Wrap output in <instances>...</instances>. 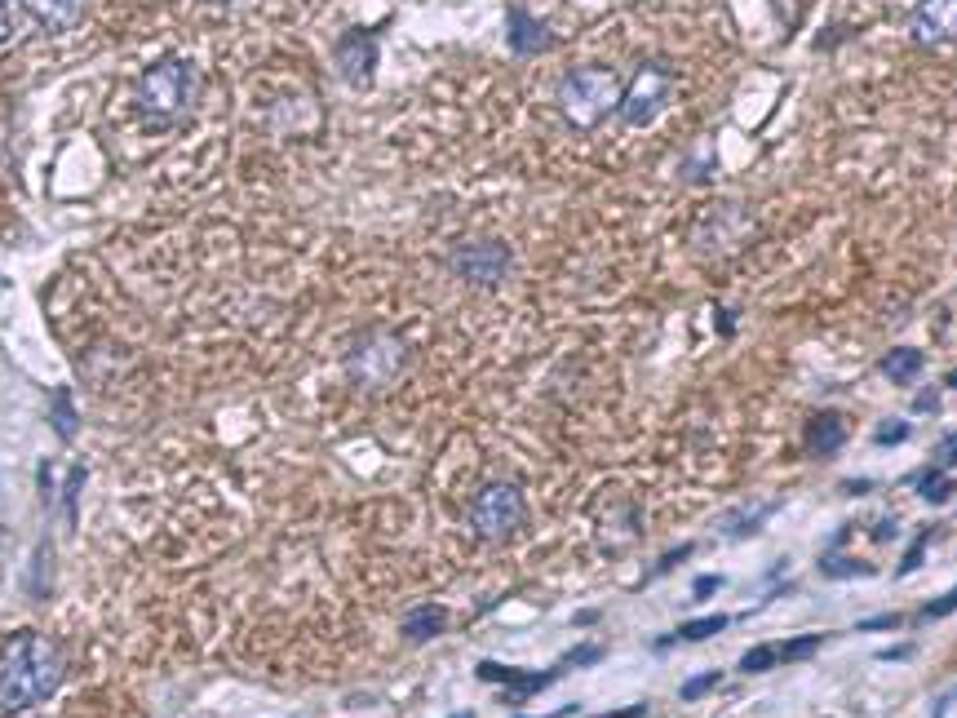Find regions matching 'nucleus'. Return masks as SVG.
I'll use <instances>...</instances> for the list:
<instances>
[{
    "label": "nucleus",
    "mask_w": 957,
    "mask_h": 718,
    "mask_svg": "<svg viewBox=\"0 0 957 718\" xmlns=\"http://www.w3.org/2000/svg\"><path fill=\"white\" fill-rule=\"evenodd\" d=\"M63 683V652L54 639L23 630L0 643V714H27Z\"/></svg>",
    "instance_id": "1"
},
{
    "label": "nucleus",
    "mask_w": 957,
    "mask_h": 718,
    "mask_svg": "<svg viewBox=\"0 0 957 718\" xmlns=\"http://www.w3.org/2000/svg\"><path fill=\"white\" fill-rule=\"evenodd\" d=\"M200 67L191 63V58H160V63H151L147 71L138 76V85H133V102H138V116L147 129H173L182 125V120L195 111V102H200Z\"/></svg>",
    "instance_id": "2"
},
{
    "label": "nucleus",
    "mask_w": 957,
    "mask_h": 718,
    "mask_svg": "<svg viewBox=\"0 0 957 718\" xmlns=\"http://www.w3.org/2000/svg\"><path fill=\"white\" fill-rule=\"evenodd\" d=\"M559 116L572 129H599L621 107V76L612 67H576L559 80Z\"/></svg>",
    "instance_id": "3"
},
{
    "label": "nucleus",
    "mask_w": 957,
    "mask_h": 718,
    "mask_svg": "<svg viewBox=\"0 0 957 718\" xmlns=\"http://www.w3.org/2000/svg\"><path fill=\"white\" fill-rule=\"evenodd\" d=\"M408 364V346L399 333H390V328H368V333H359L351 346H346V373H351L355 386H364V391H382L390 386L399 373H404Z\"/></svg>",
    "instance_id": "4"
},
{
    "label": "nucleus",
    "mask_w": 957,
    "mask_h": 718,
    "mask_svg": "<svg viewBox=\"0 0 957 718\" xmlns=\"http://www.w3.org/2000/svg\"><path fill=\"white\" fill-rule=\"evenodd\" d=\"M523 519H528V497H523V488L514 479L483 484L466 510V523L479 541H506L523 528Z\"/></svg>",
    "instance_id": "5"
},
{
    "label": "nucleus",
    "mask_w": 957,
    "mask_h": 718,
    "mask_svg": "<svg viewBox=\"0 0 957 718\" xmlns=\"http://www.w3.org/2000/svg\"><path fill=\"white\" fill-rule=\"evenodd\" d=\"M754 235V209L740 200H727L718 209H709L692 231V249L701 258H732L740 253V244Z\"/></svg>",
    "instance_id": "6"
},
{
    "label": "nucleus",
    "mask_w": 957,
    "mask_h": 718,
    "mask_svg": "<svg viewBox=\"0 0 957 718\" xmlns=\"http://www.w3.org/2000/svg\"><path fill=\"white\" fill-rule=\"evenodd\" d=\"M670 89H674V80H670V67L665 63H643L630 76V85L621 89V120L630 129H643V125H652L656 116H661V107L670 102Z\"/></svg>",
    "instance_id": "7"
},
{
    "label": "nucleus",
    "mask_w": 957,
    "mask_h": 718,
    "mask_svg": "<svg viewBox=\"0 0 957 718\" xmlns=\"http://www.w3.org/2000/svg\"><path fill=\"white\" fill-rule=\"evenodd\" d=\"M448 266L457 280L475 284V289H492V284H501L510 275L514 258L501 240H466L448 253Z\"/></svg>",
    "instance_id": "8"
},
{
    "label": "nucleus",
    "mask_w": 957,
    "mask_h": 718,
    "mask_svg": "<svg viewBox=\"0 0 957 718\" xmlns=\"http://www.w3.org/2000/svg\"><path fill=\"white\" fill-rule=\"evenodd\" d=\"M377 40L368 27H351L342 40H337V49H333V63L337 71H342V80L351 89H368L373 85V76H377Z\"/></svg>",
    "instance_id": "9"
},
{
    "label": "nucleus",
    "mask_w": 957,
    "mask_h": 718,
    "mask_svg": "<svg viewBox=\"0 0 957 718\" xmlns=\"http://www.w3.org/2000/svg\"><path fill=\"white\" fill-rule=\"evenodd\" d=\"M909 32L918 45H949V40H957V0H918L909 14Z\"/></svg>",
    "instance_id": "10"
},
{
    "label": "nucleus",
    "mask_w": 957,
    "mask_h": 718,
    "mask_svg": "<svg viewBox=\"0 0 957 718\" xmlns=\"http://www.w3.org/2000/svg\"><path fill=\"white\" fill-rule=\"evenodd\" d=\"M18 5H23V14L49 36L71 32V27H80L89 14V0H18Z\"/></svg>",
    "instance_id": "11"
},
{
    "label": "nucleus",
    "mask_w": 957,
    "mask_h": 718,
    "mask_svg": "<svg viewBox=\"0 0 957 718\" xmlns=\"http://www.w3.org/2000/svg\"><path fill=\"white\" fill-rule=\"evenodd\" d=\"M506 40H510V49L514 54H545V49L554 45V32L541 23V18H532L523 5H510L506 9Z\"/></svg>",
    "instance_id": "12"
},
{
    "label": "nucleus",
    "mask_w": 957,
    "mask_h": 718,
    "mask_svg": "<svg viewBox=\"0 0 957 718\" xmlns=\"http://www.w3.org/2000/svg\"><path fill=\"white\" fill-rule=\"evenodd\" d=\"M842 444H847V417H842V413L825 408V413H816L807 422V448H811V453L833 457Z\"/></svg>",
    "instance_id": "13"
},
{
    "label": "nucleus",
    "mask_w": 957,
    "mask_h": 718,
    "mask_svg": "<svg viewBox=\"0 0 957 718\" xmlns=\"http://www.w3.org/2000/svg\"><path fill=\"white\" fill-rule=\"evenodd\" d=\"M444 630H448V612L439 608V603H421V608H413L404 621H399V634H404L408 643H430Z\"/></svg>",
    "instance_id": "14"
},
{
    "label": "nucleus",
    "mask_w": 957,
    "mask_h": 718,
    "mask_svg": "<svg viewBox=\"0 0 957 718\" xmlns=\"http://www.w3.org/2000/svg\"><path fill=\"white\" fill-rule=\"evenodd\" d=\"M882 373L891 377V382H913V377L922 373V351H913V346H895L882 359Z\"/></svg>",
    "instance_id": "15"
},
{
    "label": "nucleus",
    "mask_w": 957,
    "mask_h": 718,
    "mask_svg": "<svg viewBox=\"0 0 957 718\" xmlns=\"http://www.w3.org/2000/svg\"><path fill=\"white\" fill-rule=\"evenodd\" d=\"M49 422H54V430L63 439L76 435V404H71V395L67 391H58L54 395V404H49Z\"/></svg>",
    "instance_id": "16"
},
{
    "label": "nucleus",
    "mask_w": 957,
    "mask_h": 718,
    "mask_svg": "<svg viewBox=\"0 0 957 718\" xmlns=\"http://www.w3.org/2000/svg\"><path fill=\"white\" fill-rule=\"evenodd\" d=\"M820 643H825V634H798V639H789V643H780L776 656L780 661H807V656H816L820 652Z\"/></svg>",
    "instance_id": "17"
},
{
    "label": "nucleus",
    "mask_w": 957,
    "mask_h": 718,
    "mask_svg": "<svg viewBox=\"0 0 957 718\" xmlns=\"http://www.w3.org/2000/svg\"><path fill=\"white\" fill-rule=\"evenodd\" d=\"M718 630H727V617H696V621L678 625V639H683V643H701V639H714Z\"/></svg>",
    "instance_id": "18"
},
{
    "label": "nucleus",
    "mask_w": 957,
    "mask_h": 718,
    "mask_svg": "<svg viewBox=\"0 0 957 718\" xmlns=\"http://www.w3.org/2000/svg\"><path fill=\"white\" fill-rule=\"evenodd\" d=\"M820 568L829 572V577H869V563H860V559H838V555H825L820 559Z\"/></svg>",
    "instance_id": "19"
},
{
    "label": "nucleus",
    "mask_w": 957,
    "mask_h": 718,
    "mask_svg": "<svg viewBox=\"0 0 957 718\" xmlns=\"http://www.w3.org/2000/svg\"><path fill=\"white\" fill-rule=\"evenodd\" d=\"M718 679H723L718 670H705V674H696L692 683H683V692H678V696H683V701H701V696H709L718 687Z\"/></svg>",
    "instance_id": "20"
},
{
    "label": "nucleus",
    "mask_w": 957,
    "mask_h": 718,
    "mask_svg": "<svg viewBox=\"0 0 957 718\" xmlns=\"http://www.w3.org/2000/svg\"><path fill=\"white\" fill-rule=\"evenodd\" d=\"M771 665H780L776 648H754V652L740 656V670H745V674H763V670H771Z\"/></svg>",
    "instance_id": "21"
},
{
    "label": "nucleus",
    "mask_w": 957,
    "mask_h": 718,
    "mask_svg": "<svg viewBox=\"0 0 957 718\" xmlns=\"http://www.w3.org/2000/svg\"><path fill=\"white\" fill-rule=\"evenodd\" d=\"M918 488H922V497H926V501H944V497L953 492V484L940 475V470H926V475L918 479Z\"/></svg>",
    "instance_id": "22"
},
{
    "label": "nucleus",
    "mask_w": 957,
    "mask_h": 718,
    "mask_svg": "<svg viewBox=\"0 0 957 718\" xmlns=\"http://www.w3.org/2000/svg\"><path fill=\"white\" fill-rule=\"evenodd\" d=\"M479 679H488V683H506V687H514L523 679V670H510V665H497V661H483L479 665Z\"/></svg>",
    "instance_id": "23"
},
{
    "label": "nucleus",
    "mask_w": 957,
    "mask_h": 718,
    "mask_svg": "<svg viewBox=\"0 0 957 718\" xmlns=\"http://www.w3.org/2000/svg\"><path fill=\"white\" fill-rule=\"evenodd\" d=\"M957 608V586L949 590V594H940V599H931L922 608V621H935V617H949V612Z\"/></svg>",
    "instance_id": "24"
},
{
    "label": "nucleus",
    "mask_w": 957,
    "mask_h": 718,
    "mask_svg": "<svg viewBox=\"0 0 957 718\" xmlns=\"http://www.w3.org/2000/svg\"><path fill=\"white\" fill-rule=\"evenodd\" d=\"M904 439H909V426H904V422H887V426L878 430V444H882V448H887V444H904Z\"/></svg>",
    "instance_id": "25"
},
{
    "label": "nucleus",
    "mask_w": 957,
    "mask_h": 718,
    "mask_svg": "<svg viewBox=\"0 0 957 718\" xmlns=\"http://www.w3.org/2000/svg\"><path fill=\"white\" fill-rule=\"evenodd\" d=\"M922 550H926V537L913 541V550H909V555H904V563H900V577H904V572L918 568V563H922Z\"/></svg>",
    "instance_id": "26"
},
{
    "label": "nucleus",
    "mask_w": 957,
    "mask_h": 718,
    "mask_svg": "<svg viewBox=\"0 0 957 718\" xmlns=\"http://www.w3.org/2000/svg\"><path fill=\"white\" fill-rule=\"evenodd\" d=\"M599 656H603V648H581L563 661V670H568V665H590V661H599Z\"/></svg>",
    "instance_id": "27"
},
{
    "label": "nucleus",
    "mask_w": 957,
    "mask_h": 718,
    "mask_svg": "<svg viewBox=\"0 0 957 718\" xmlns=\"http://www.w3.org/2000/svg\"><path fill=\"white\" fill-rule=\"evenodd\" d=\"M14 36V14H9V0H0V45Z\"/></svg>",
    "instance_id": "28"
},
{
    "label": "nucleus",
    "mask_w": 957,
    "mask_h": 718,
    "mask_svg": "<svg viewBox=\"0 0 957 718\" xmlns=\"http://www.w3.org/2000/svg\"><path fill=\"white\" fill-rule=\"evenodd\" d=\"M891 625H900V617H895V612H887V617H869V621H860V630H891Z\"/></svg>",
    "instance_id": "29"
},
{
    "label": "nucleus",
    "mask_w": 957,
    "mask_h": 718,
    "mask_svg": "<svg viewBox=\"0 0 957 718\" xmlns=\"http://www.w3.org/2000/svg\"><path fill=\"white\" fill-rule=\"evenodd\" d=\"M940 466H957V435H949L940 444Z\"/></svg>",
    "instance_id": "30"
},
{
    "label": "nucleus",
    "mask_w": 957,
    "mask_h": 718,
    "mask_svg": "<svg viewBox=\"0 0 957 718\" xmlns=\"http://www.w3.org/2000/svg\"><path fill=\"white\" fill-rule=\"evenodd\" d=\"M714 590H723V577H701V581H696V599H705V594H714Z\"/></svg>",
    "instance_id": "31"
},
{
    "label": "nucleus",
    "mask_w": 957,
    "mask_h": 718,
    "mask_svg": "<svg viewBox=\"0 0 957 718\" xmlns=\"http://www.w3.org/2000/svg\"><path fill=\"white\" fill-rule=\"evenodd\" d=\"M643 714H647V705H625V710H612L603 718H643Z\"/></svg>",
    "instance_id": "32"
},
{
    "label": "nucleus",
    "mask_w": 957,
    "mask_h": 718,
    "mask_svg": "<svg viewBox=\"0 0 957 718\" xmlns=\"http://www.w3.org/2000/svg\"><path fill=\"white\" fill-rule=\"evenodd\" d=\"M913 408H918V413H931V408H935V395H931V391L918 395V404H913Z\"/></svg>",
    "instance_id": "33"
},
{
    "label": "nucleus",
    "mask_w": 957,
    "mask_h": 718,
    "mask_svg": "<svg viewBox=\"0 0 957 718\" xmlns=\"http://www.w3.org/2000/svg\"><path fill=\"white\" fill-rule=\"evenodd\" d=\"M949 701H953V692H949V696H940V705L931 710V718H944V714H949Z\"/></svg>",
    "instance_id": "34"
},
{
    "label": "nucleus",
    "mask_w": 957,
    "mask_h": 718,
    "mask_svg": "<svg viewBox=\"0 0 957 718\" xmlns=\"http://www.w3.org/2000/svg\"><path fill=\"white\" fill-rule=\"evenodd\" d=\"M209 5H240V0H209Z\"/></svg>",
    "instance_id": "35"
},
{
    "label": "nucleus",
    "mask_w": 957,
    "mask_h": 718,
    "mask_svg": "<svg viewBox=\"0 0 957 718\" xmlns=\"http://www.w3.org/2000/svg\"><path fill=\"white\" fill-rule=\"evenodd\" d=\"M949 386H957V373H949Z\"/></svg>",
    "instance_id": "36"
},
{
    "label": "nucleus",
    "mask_w": 957,
    "mask_h": 718,
    "mask_svg": "<svg viewBox=\"0 0 957 718\" xmlns=\"http://www.w3.org/2000/svg\"><path fill=\"white\" fill-rule=\"evenodd\" d=\"M0 546H5V528H0Z\"/></svg>",
    "instance_id": "37"
},
{
    "label": "nucleus",
    "mask_w": 957,
    "mask_h": 718,
    "mask_svg": "<svg viewBox=\"0 0 957 718\" xmlns=\"http://www.w3.org/2000/svg\"><path fill=\"white\" fill-rule=\"evenodd\" d=\"M559 714H563V710H559ZM559 714H545V718H559Z\"/></svg>",
    "instance_id": "38"
},
{
    "label": "nucleus",
    "mask_w": 957,
    "mask_h": 718,
    "mask_svg": "<svg viewBox=\"0 0 957 718\" xmlns=\"http://www.w3.org/2000/svg\"><path fill=\"white\" fill-rule=\"evenodd\" d=\"M457 718H470V714H457Z\"/></svg>",
    "instance_id": "39"
}]
</instances>
